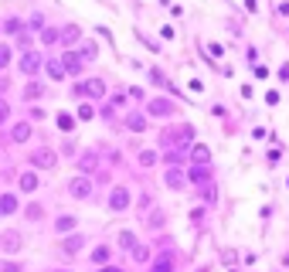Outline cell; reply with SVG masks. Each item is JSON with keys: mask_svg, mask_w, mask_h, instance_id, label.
<instances>
[{"mask_svg": "<svg viewBox=\"0 0 289 272\" xmlns=\"http://www.w3.org/2000/svg\"><path fill=\"white\" fill-rule=\"evenodd\" d=\"M130 204H133L130 187H112V194H109V208H112V211H126Z\"/></svg>", "mask_w": 289, "mask_h": 272, "instance_id": "cell-1", "label": "cell"}, {"mask_svg": "<svg viewBox=\"0 0 289 272\" xmlns=\"http://www.w3.org/2000/svg\"><path fill=\"white\" fill-rule=\"evenodd\" d=\"M190 140H194V126H177V129L164 133V143H180V147H187Z\"/></svg>", "mask_w": 289, "mask_h": 272, "instance_id": "cell-2", "label": "cell"}, {"mask_svg": "<svg viewBox=\"0 0 289 272\" xmlns=\"http://www.w3.org/2000/svg\"><path fill=\"white\" fill-rule=\"evenodd\" d=\"M55 150H48V147H41V150H34V153H31V163H34V167H38V170H51V167H55Z\"/></svg>", "mask_w": 289, "mask_h": 272, "instance_id": "cell-3", "label": "cell"}, {"mask_svg": "<svg viewBox=\"0 0 289 272\" xmlns=\"http://www.w3.org/2000/svg\"><path fill=\"white\" fill-rule=\"evenodd\" d=\"M41 65H45V58L38 55V51H24V55H21V72H24V75H34Z\"/></svg>", "mask_w": 289, "mask_h": 272, "instance_id": "cell-4", "label": "cell"}, {"mask_svg": "<svg viewBox=\"0 0 289 272\" xmlns=\"http://www.w3.org/2000/svg\"><path fill=\"white\" fill-rule=\"evenodd\" d=\"M21 245H24V238H21V231H4V235H0V249L4 252H21Z\"/></svg>", "mask_w": 289, "mask_h": 272, "instance_id": "cell-5", "label": "cell"}, {"mask_svg": "<svg viewBox=\"0 0 289 272\" xmlns=\"http://www.w3.org/2000/svg\"><path fill=\"white\" fill-rule=\"evenodd\" d=\"M89 191H92V184L85 181V177H72V184H68V194H72V197L85 201V197H89Z\"/></svg>", "mask_w": 289, "mask_h": 272, "instance_id": "cell-6", "label": "cell"}, {"mask_svg": "<svg viewBox=\"0 0 289 272\" xmlns=\"http://www.w3.org/2000/svg\"><path fill=\"white\" fill-rule=\"evenodd\" d=\"M146 113H150V116H160V119H164V116L174 113V102H170V99H150Z\"/></svg>", "mask_w": 289, "mask_h": 272, "instance_id": "cell-7", "label": "cell"}, {"mask_svg": "<svg viewBox=\"0 0 289 272\" xmlns=\"http://www.w3.org/2000/svg\"><path fill=\"white\" fill-rule=\"evenodd\" d=\"M187 181L208 184V181H211V167H208V163H194V167H190V174H187Z\"/></svg>", "mask_w": 289, "mask_h": 272, "instance_id": "cell-8", "label": "cell"}, {"mask_svg": "<svg viewBox=\"0 0 289 272\" xmlns=\"http://www.w3.org/2000/svg\"><path fill=\"white\" fill-rule=\"evenodd\" d=\"M11 140H14V143H27V140H31V126H27V123H17L11 129Z\"/></svg>", "mask_w": 289, "mask_h": 272, "instance_id": "cell-9", "label": "cell"}, {"mask_svg": "<svg viewBox=\"0 0 289 272\" xmlns=\"http://www.w3.org/2000/svg\"><path fill=\"white\" fill-rule=\"evenodd\" d=\"M14 211H17V197H14V194H4V197H0V218L14 215Z\"/></svg>", "mask_w": 289, "mask_h": 272, "instance_id": "cell-10", "label": "cell"}, {"mask_svg": "<svg viewBox=\"0 0 289 272\" xmlns=\"http://www.w3.org/2000/svg\"><path fill=\"white\" fill-rule=\"evenodd\" d=\"M48 85L45 82H31V85H24V99H38V95H45Z\"/></svg>", "mask_w": 289, "mask_h": 272, "instance_id": "cell-11", "label": "cell"}, {"mask_svg": "<svg viewBox=\"0 0 289 272\" xmlns=\"http://www.w3.org/2000/svg\"><path fill=\"white\" fill-rule=\"evenodd\" d=\"M78 249H82V238L78 235H72V238L61 242V252H65V255H78Z\"/></svg>", "mask_w": 289, "mask_h": 272, "instance_id": "cell-12", "label": "cell"}, {"mask_svg": "<svg viewBox=\"0 0 289 272\" xmlns=\"http://www.w3.org/2000/svg\"><path fill=\"white\" fill-rule=\"evenodd\" d=\"M61 68H65V72H82V58H75V51H68L65 55V61H61Z\"/></svg>", "mask_w": 289, "mask_h": 272, "instance_id": "cell-13", "label": "cell"}, {"mask_svg": "<svg viewBox=\"0 0 289 272\" xmlns=\"http://www.w3.org/2000/svg\"><path fill=\"white\" fill-rule=\"evenodd\" d=\"M190 160H194V163H208V160H211V150H208V147H201V143H198V147L190 150Z\"/></svg>", "mask_w": 289, "mask_h": 272, "instance_id": "cell-14", "label": "cell"}, {"mask_svg": "<svg viewBox=\"0 0 289 272\" xmlns=\"http://www.w3.org/2000/svg\"><path fill=\"white\" fill-rule=\"evenodd\" d=\"M184 181H187V177H184L180 170H170V174H167V187H174V191H180V187H184Z\"/></svg>", "mask_w": 289, "mask_h": 272, "instance_id": "cell-15", "label": "cell"}, {"mask_svg": "<svg viewBox=\"0 0 289 272\" xmlns=\"http://www.w3.org/2000/svg\"><path fill=\"white\" fill-rule=\"evenodd\" d=\"M45 65H48V75H51L55 82L65 79V68H61V61H45Z\"/></svg>", "mask_w": 289, "mask_h": 272, "instance_id": "cell-16", "label": "cell"}, {"mask_svg": "<svg viewBox=\"0 0 289 272\" xmlns=\"http://www.w3.org/2000/svg\"><path fill=\"white\" fill-rule=\"evenodd\" d=\"M95 163H99V157H95V153H82V160H78V167L85 170V174H89V170H95Z\"/></svg>", "mask_w": 289, "mask_h": 272, "instance_id": "cell-17", "label": "cell"}, {"mask_svg": "<svg viewBox=\"0 0 289 272\" xmlns=\"http://www.w3.org/2000/svg\"><path fill=\"white\" fill-rule=\"evenodd\" d=\"M126 126H130V129H136V133H140V129H143V126H146V119H143V116H140V113H130V116H126Z\"/></svg>", "mask_w": 289, "mask_h": 272, "instance_id": "cell-18", "label": "cell"}, {"mask_svg": "<svg viewBox=\"0 0 289 272\" xmlns=\"http://www.w3.org/2000/svg\"><path fill=\"white\" fill-rule=\"evenodd\" d=\"M21 187H24V191H34V187H38V177H34L31 170H24V174H21Z\"/></svg>", "mask_w": 289, "mask_h": 272, "instance_id": "cell-19", "label": "cell"}, {"mask_svg": "<svg viewBox=\"0 0 289 272\" xmlns=\"http://www.w3.org/2000/svg\"><path fill=\"white\" fill-rule=\"evenodd\" d=\"M143 221H146V225H150V228H160V225H164V211L156 208V211H150V215H146Z\"/></svg>", "mask_w": 289, "mask_h": 272, "instance_id": "cell-20", "label": "cell"}, {"mask_svg": "<svg viewBox=\"0 0 289 272\" xmlns=\"http://www.w3.org/2000/svg\"><path fill=\"white\" fill-rule=\"evenodd\" d=\"M55 228H58V231H72V228H75V218H72V215H61L55 221Z\"/></svg>", "mask_w": 289, "mask_h": 272, "instance_id": "cell-21", "label": "cell"}, {"mask_svg": "<svg viewBox=\"0 0 289 272\" xmlns=\"http://www.w3.org/2000/svg\"><path fill=\"white\" fill-rule=\"evenodd\" d=\"M153 272H174V259H167V255H164V259H156L153 262Z\"/></svg>", "mask_w": 289, "mask_h": 272, "instance_id": "cell-22", "label": "cell"}, {"mask_svg": "<svg viewBox=\"0 0 289 272\" xmlns=\"http://www.w3.org/2000/svg\"><path fill=\"white\" fill-rule=\"evenodd\" d=\"M78 38H82V31H78V27H68V31H61V41H65V45H75Z\"/></svg>", "mask_w": 289, "mask_h": 272, "instance_id": "cell-23", "label": "cell"}, {"mask_svg": "<svg viewBox=\"0 0 289 272\" xmlns=\"http://www.w3.org/2000/svg\"><path fill=\"white\" fill-rule=\"evenodd\" d=\"M119 245H122L126 252H130V249L136 245V235H133V231H122V235H119Z\"/></svg>", "mask_w": 289, "mask_h": 272, "instance_id": "cell-24", "label": "cell"}, {"mask_svg": "<svg viewBox=\"0 0 289 272\" xmlns=\"http://www.w3.org/2000/svg\"><path fill=\"white\" fill-rule=\"evenodd\" d=\"M133 259L136 262H146V259H150V249H143V245L136 242V245H133Z\"/></svg>", "mask_w": 289, "mask_h": 272, "instance_id": "cell-25", "label": "cell"}, {"mask_svg": "<svg viewBox=\"0 0 289 272\" xmlns=\"http://www.w3.org/2000/svg\"><path fill=\"white\" fill-rule=\"evenodd\" d=\"M180 160H184V163H187V157H184V153H180V150H170V153H167V163H170V167H177Z\"/></svg>", "mask_w": 289, "mask_h": 272, "instance_id": "cell-26", "label": "cell"}, {"mask_svg": "<svg viewBox=\"0 0 289 272\" xmlns=\"http://www.w3.org/2000/svg\"><path fill=\"white\" fill-rule=\"evenodd\" d=\"M140 163H143V167H153V163H156V153H153V150H143V153H140Z\"/></svg>", "mask_w": 289, "mask_h": 272, "instance_id": "cell-27", "label": "cell"}, {"mask_svg": "<svg viewBox=\"0 0 289 272\" xmlns=\"http://www.w3.org/2000/svg\"><path fill=\"white\" fill-rule=\"evenodd\" d=\"M92 116H95V109H92L89 102H85V106H78V119H92Z\"/></svg>", "mask_w": 289, "mask_h": 272, "instance_id": "cell-28", "label": "cell"}, {"mask_svg": "<svg viewBox=\"0 0 289 272\" xmlns=\"http://www.w3.org/2000/svg\"><path fill=\"white\" fill-rule=\"evenodd\" d=\"M58 38H61L58 31H41V41H45V45H55Z\"/></svg>", "mask_w": 289, "mask_h": 272, "instance_id": "cell-29", "label": "cell"}, {"mask_svg": "<svg viewBox=\"0 0 289 272\" xmlns=\"http://www.w3.org/2000/svg\"><path fill=\"white\" fill-rule=\"evenodd\" d=\"M4 31H11V34H21V31H24V24L17 21V17H14V21H7V27H4Z\"/></svg>", "mask_w": 289, "mask_h": 272, "instance_id": "cell-30", "label": "cell"}, {"mask_svg": "<svg viewBox=\"0 0 289 272\" xmlns=\"http://www.w3.org/2000/svg\"><path fill=\"white\" fill-rule=\"evenodd\" d=\"M92 259L99 262V265H106V262H109V249H95V255H92Z\"/></svg>", "mask_w": 289, "mask_h": 272, "instance_id": "cell-31", "label": "cell"}, {"mask_svg": "<svg viewBox=\"0 0 289 272\" xmlns=\"http://www.w3.org/2000/svg\"><path fill=\"white\" fill-rule=\"evenodd\" d=\"M41 215H45V211H41V204H31V208H27V218H31V221H38Z\"/></svg>", "mask_w": 289, "mask_h": 272, "instance_id": "cell-32", "label": "cell"}, {"mask_svg": "<svg viewBox=\"0 0 289 272\" xmlns=\"http://www.w3.org/2000/svg\"><path fill=\"white\" fill-rule=\"evenodd\" d=\"M58 126H61V129H65V133H68V129L75 126V119H72V116H58Z\"/></svg>", "mask_w": 289, "mask_h": 272, "instance_id": "cell-33", "label": "cell"}, {"mask_svg": "<svg viewBox=\"0 0 289 272\" xmlns=\"http://www.w3.org/2000/svg\"><path fill=\"white\" fill-rule=\"evenodd\" d=\"M204 201H214V184H204V191H201Z\"/></svg>", "mask_w": 289, "mask_h": 272, "instance_id": "cell-34", "label": "cell"}, {"mask_svg": "<svg viewBox=\"0 0 289 272\" xmlns=\"http://www.w3.org/2000/svg\"><path fill=\"white\" fill-rule=\"evenodd\" d=\"M7 116H11V106L0 99V123H7Z\"/></svg>", "mask_w": 289, "mask_h": 272, "instance_id": "cell-35", "label": "cell"}, {"mask_svg": "<svg viewBox=\"0 0 289 272\" xmlns=\"http://www.w3.org/2000/svg\"><path fill=\"white\" fill-rule=\"evenodd\" d=\"M7 61H11V48H4V45H0V68L7 65Z\"/></svg>", "mask_w": 289, "mask_h": 272, "instance_id": "cell-36", "label": "cell"}, {"mask_svg": "<svg viewBox=\"0 0 289 272\" xmlns=\"http://www.w3.org/2000/svg\"><path fill=\"white\" fill-rule=\"evenodd\" d=\"M0 272H21V269H17L14 262H0Z\"/></svg>", "mask_w": 289, "mask_h": 272, "instance_id": "cell-37", "label": "cell"}, {"mask_svg": "<svg viewBox=\"0 0 289 272\" xmlns=\"http://www.w3.org/2000/svg\"><path fill=\"white\" fill-rule=\"evenodd\" d=\"M82 58H95V45H85V48H82Z\"/></svg>", "mask_w": 289, "mask_h": 272, "instance_id": "cell-38", "label": "cell"}, {"mask_svg": "<svg viewBox=\"0 0 289 272\" xmlns=\"http://www.w3.org/2000/svg\"><path fill=\"white\" fill-rule=\"evenodd\" d=\"M102 272H122V269H116V265H106V269H102Z\"/></svg>", "mask_w": 289, "mask_h": 272, "instance_id": "cell-39", "label": "cell"}, {"mask_svg": "<svg viewBox=\"0 0 289 272\" xmlns=\"http://www.w3.org/2000/svg\"><path fill=\"white\" fill-rule=\"evenodd\" d=\"M58 272H65V269H58Z\"/></svg>", "mask_w": 289, "mask_h": 272, "instance_id": "cell-40", "label": "cell"}]
</instances>
